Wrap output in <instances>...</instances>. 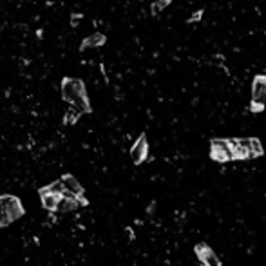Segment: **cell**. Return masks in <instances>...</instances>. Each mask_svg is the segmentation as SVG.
<instances>
[{"instance_id":"cell-15","label":"cell","mask_w":266,"mask_h":266,"mask_svg":"<svg viewBox=\"0 0 266 266\" xmlns=\"http://www.w3.org/2000/svg\"><path fill=\"white\" fill-rule=\"evenodd\" d=\"M250 109L254 111V113H261V111H264V103H259V101H252Z\"/></svg>"},{"instance_id":"cell-12","label":"cell","mask_w":266,"mask_h":266,"mask_svg":"<svg viewBox=\"0 0 266 266\" xmlns=\"http://www.w3.org/2000/svg\"><path fill=\"white\" fill-rule=\"evenodd\" d=\"M40 190H44V192H52V194H64V187H62V179H58V181L51 183V185L44 187V189H40Z\"/></svg>"},{"instance_id":"cell-3","label":"cell","mask_w":266,"mask_h":266,"mask_svg":"<svg viewBox=\"0 0 266 266\" xmlns=\"http://www.w3.org/2000/svg\"><path fill=\"white\" fill-rule=\"evenodd\" d=\"M210 156L219 163L232 162V147L228 140H212L210 143Z\"/></svg>"},{"instance_id":"cell-8","label":"cell","mask_w":266,"mask_h":266,"mask_svg":"<svg viewBox=\"0 0 266 266\" xmlns=\"http://www.w3.org/2000/svg\"><path fill=\"white\" fill-rule=\"evenodd\" d=\"M196 254L199 255V259H201L203 264H205V266H221V261H219V257L214 254V252L210 250L208 246H205V245L196 246Z\"/></svg>"},{"instance_id":"cell-5","label":"cell","mask_w":266,"mask_h":266,"mask_svg":"<svg viewBox=\"0 0 266 266\" xmlns=\"http://www.w3.org/2000/svg\"><path fill=\"white\" fill-rule=\"evenodd\" d=\"M232 147V159H248L250 157V138L248 140H228Z\"/></svg>"},{"instance_id":"cell-4","label":"cell","mask_w":266,"mask_h":266,"mask_svg":"<svg viewBox=\"0 0 266 266\" xmlns=\"http://www.w3.org/2000/svg\"><path fill=\"white\" fill-rule=\"evenodd\" d=\"M147 154H149V143H147L145 134H141L132 145V149H130V157H132V162L136 165H140L147 159Z\"/></svg>"},{"instance_id":"cell-16","label":"cell","mask_w":266,"mask_h":266,"mask_svg":"<svg viewBox=\"0 0 266 266\" xmlns=\"http://www.w3.org/2000/svg\"><path fill=\"white\" fill-rule=\"evenodd\" d=\"M201 16H203V9H199L198 13H194L192 16H190V24H192V22H196V20H201Z\"/></svg>"},{"instance_id":"cell-6","label":"cell","mask_w":266,"mask_h":266,"mask_svg":"<svg viewBox=\"0 0 266 266\" xmlns=\"http://www.w3.org/2000/svg\"><path fill=\"white\" fill-rule=\"evenodd\" d=\"M266 100V74H257L252 82V101L264 103Z\"/></svg>"},{"instance_id":"cell-10","label":"cell","mask_w":266,"mask_h":266,"mask_svg":"<svg viewBox=\"0 0 266 266\" xmlns=\"http://www.w3.org/2000/svg\"><path fill=\"white\" fill-rule=\"evenodd\" d=\"M105 44V37L101 35V33H94V35H91V37H87L84 42H82V51H85V49L89 47H100V45Z\"/></svg>"},{"instance_id":"cell-14","label":"cell","mask_w":266,"mask_h":266,"mask_svg":"<svg viewBox=\"0 0 266 266\" xmlns=\"http://www.w3.org/2000/svg\"><path fill=\"white\" fill-rule=\"evenodd\" d=\"M169 4H170V0H157V2H154L152 4V13L154 15H157V13L162 11L163 8H167Z\"/></svg>"},{"instance_id":"cell-13","label":"cell","mask_w":266,"mask_h":266,"mask_svg":"<svg viewBox=\"0 0 266 266\" xmlns=\"http://www.w3.org/2000/svg\"><path fill=\"white\" fill-rule=\"evenodd\" d=\"M80 111L78 109H74V107H71L69 109V113H67V116H65V123H74V121L78 120V116H80Z\"/></svg>"},{"instance_id":"cell-11","label":"cell","mask_w":266,"mask_h":266,"mask_svg":"<svg viewBox=\"0 0 266 266\" xmlns=\"http://www.w3.org/2000/svg\"><path fill=\"white\" fill-rule=\"evenodd\" d=\"M262 145L261 141L257 140V138H250V157H259L262 156Z\"/></svg>"},{"instance_id":"cell-9","label":"cell","mask_w":266,"mask_h":266,"mask_svg":"<svg viewBox=\"0 0 266 266\" xmlns=\"http://www.w3.org/2000/svg\"><path fill=\"white\" fill-rule=\"evenodd\" d=\"M40 194V199H42V205H44L45 210L49 212H55L58 205V199H60L62 194H52V192H44V190H38Z\"/></svg>"},{"instance_id":"cell-1","label":"cell","mask_w":266,"mask_h":266,"mask_svg":"<svg viewBox=\"0 0 266 266\" xmlns=\"http://www.w3.org/2000/svg\"><path fill=\"white\" fill-rule=\"evenodd\" d=\"M62 98L67 103H71V107L80 111L82 114L91 113V103H89L87 93H85V85L78 78H64V82H62Z\"/></svg>"},{"instance_id":"cell-2","label":"cell","mask_w":266,"mask_h":266,"mask_svg":"<svg viewBox=\"0 0 266 266\" xmlns=\"http://www.w3.org/2000/svg\"><path fill=\"white\" fill-rule=\"evenodd\" d=\"M24 216L22 201L15 196H0V226H9Z\"/></svg>"},{"instance_id":"cell-7","label":"cell","mask_w":266,"mask_h":266,"mask_svg":"<svg viewBox=\"0 0 266 266\" xmlns=\"http://www.w3.org/2000/svg\"><path fill=\"white\" fill-rule=\"evenodd\" d=\"M62 187H64V194L67 196H84V187L78 183V179L74 176H64L62 177Z\"/></svg>"}]
</instances>
